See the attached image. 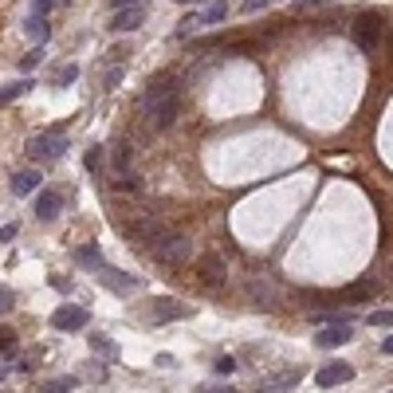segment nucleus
I'll return each instance as SVG.
<instances>
[{"label": "nucleus", "mask_w": 393, "mask_h": 393, "mask_svg": "<svg viewBox=\"0 0 393 393\" xmlns=\"http://www.w3.org/2000/svg\"><path fill=\"white\" fill-rule=\"evenodd\" d=\"M142 110H146L149 126L154 130H169L181 114V91H177L173 79H154L142 95Z\"/></svg>", "instance_id": "1"}, {"label": "nucleus", "mask_w": 393, "mask_h": 393, "mask_svg": "<svg viewBox=\"0 0 393 393\" xmlns=\"http://www.w3.org/2000/svg\"><path fill=\"white\" fill-rule=\"evenodd\" d=\"M149 252H154L157 264H166V267H181L193 255V240H189L185 232H177V228H166V232L157 236L154 244H149Z\"/></svg>", "instance_id": "2"}, {"label": "nucleus", "mask_w": 393, "mask_h": 393, "mask_svg": "<svg viewBox=\"0 0 393 393\" xmlns=\"http://www.w3.org/2000/svg\"><path fill=\"white\" fill-rule=\"evenodd\" d=\"M350 36H354V48L362 51V55H373V51L382 48V39H385V20H382V12H362V16L354 20Z\"/></svg>", "instance_id": "3"}, {"label": "nucleus", "mask_w": 393, "mask_h": 393, "mask_svg": "<svg viewBox=\"0 0 393 393\" xmlns=\"http://www.w3.org/2000/svg\"><path fill=\"white\" fill-rule=\"evenodd\" d=\"M118 228H122V236H130V240H142V244H154V240H157V236H161V232H166V220H161V216H157V213H149V208H142V213H138L134 216V220H122V225H118Z\"/></svg>", "instance_id": "4"}, {"label": "nucleus", "mask_w": 393, "mask_h": 393, "mask_svg": "<svg viewBox=\"0 0 393 393\" xmlns=\"http://www.w3.org/2000/svg\"><path fill=\"white\" fill-rule=\"evenodd\" d=\"M63 149H67V134L63 130H44V134H36L28 142L32 161H55V157H63Z\"/></svg>", "instance_id": "5"}, {"label": "nucleus", "mask_w": 393, "mask_h": 393, "mask_svg": "<svg viewBox=\"0 0 393 393\" xmlns=\"http://www.w3.org/2000/svg\"><path fill=\"white\" fill-rule=\"evenodd\" d=\"M95 275H98V284L107 287V291H114V295H130V291H138V279H134V275L118 272V267H110V264H98Z\"/></svg>", "instance_id": "6"}, {"label": "nucleus", "mask_w": 393, "mask_h": 393, "mask_svg": "<svg viewBox=\"0 0 393 393\" xmlns=\"http://www.w3.org/2000/svg\"><path fill=\"white\" fill-rule=\"evenodd\" d=\"M299 382H303V370L291 366V370H279V373H272V378H264V382L255 385V393H291Z\"/></svg>", "instance_id": "7"}, {"label": "nucleus", "mask_w": 393, "mask_h": 393, "mask_svg": "<svg viewBox=\"0 0 393 393\" xmlns=\"http://www.w3.org/2000/svg\"><path fill=\"white\" fill-rule=\"evenodd\" d=\"M154 323H177V319H193V307H185L181 299H154V311H149Z\"/></svg>", "instance_id": "8"}, {"label": "nucleus", "mask_w": 393, "mask_h": 393, "mask_svg": "<svg viewBox=\"0 0 393 393\" xmlns=\"http://www.w3.org/2000/svg\"><path fill=\"white\" fill-rule=\"evenodd\" d=\"M87 323H91V314L83 311V307H59V311L51 314V326H55V331H83Z\"/></svg>", "instance_id": "9"}, {"label": "nucleus", "mask_w": 393, "mask_h": 393, "mask_svg": "<svg viewBox=\"0 0 393 393\" xmlns=\"http://www.w3.org/2000/svg\"><path fill=\"white\" fill-rule=\"evenodd\" d=\"M314 382L323 385V389L346 385V382H354V366H346V362H331V366H323V370L314 373Z\"/></svg>", "instance_id": "10"}, {"label": "nucleus", "mask_w": 393, "mask_h": 393, "mask_svg": "<svg viewBox=\"0 0 393 393\" xmlns=\"http://www.w3.org/2000/svg\"><path fill=\"white\" fill-rule=\"evenodd\" d=\"M248 299H252L260 311H272V307L279 303V291H275L264 275H260V279H252V284H248Z\"/></svg>", "instance_id": "11"}, {"label": "nucleus", "mask_w": 393, "mask_h": 393, "mask_svg": "<svg viewBox=\"0 0 393 393\" xmlns=\"http://www.w3.org/2000/svg\"><path fill=\"white\" fill-rule=\"evenodd\" d=\"M350 338H354L350 326H323V331L314 334V346H319V350H338V346H346Z\"/></svg>", "instance_id": "12"}, {"label": "nucleus", "mask_w": 393, "mask_h": 393, "mask_svg": "<svg viewBox=\"0 0 393 393\" xmlns=\"http://www.w3.org/2000/svg\"><path fill=\"white\" fill-rule=\"evenodd\" d=\"M59 213H63V196H59L55 189H44V193L36 196V216L39 220H55Z\"/></svg>", "instance_id": "13"}, {"label": "nucleus", "mask_w": 393, "mask_h": 393, "mask_svg": "<svg viewBox=\"0 0 393 393\" xmlns=\"http://www.w3.org/2000/svg\"><path fill=\"white\" fill-rule=\"evenodd\" d=\"M142 20H146L142 4H138V8H118L114 20H110V28L114 32H134V28H142Z\"/></svg>", "instance_id": "14"}, {"label": "nucleus", "mask_w": 393, "mask_h": 393, "mask_svg": "<svg viewBox=\"0 0 393 393\" xmlns=\"http://www.w3.org/2000/svg\"><path fill=\"white\" fill-rule=\"evenodd\" d=\"M225 16H228V4H208L205 12L189 16L185 24H189V32H193V28H208V24H216V20H225Z\"/></svg>", "instance_id": "15"}, {"label": "nucleus", "mask_w": 393, "mask_h": 393, "mask_svg": "<svg viewBox=\"0 0 393 393\" xmlns=\"http://www.w3.org/2000/svg\"><path fill=\"white\" fill-rule=\"evenodd\" d=\"M36 189H39V173H36V169H20V173L12 177V193H16V196L36 193Z\"/></svg>", "instance_id": "16"}, {"label": "nucleus", "mask_w": 393, "mask_h": 393, "mask_svg": "<svg viewBox=\"0 0 393 393\" xmlns=\"http://www.w3.org/2000/svg\"><path fill=\"white\" fill-rule=\"evenodd\" d=\"M75 264L79 267H98V264H102V255H98L95 244H87V248H79V252H75Z\"/></svg>", "instance_id": "17"}, {"label": "nucleus", "mask_w": 393, "mask_h": 393, "mask_svg": "<svg viewBox=\"0 0 393 393\" xmlns=\"http://www.w3.org/2000/svg\"><path fill=\"white\" fill-rule=\"evenodd\" d=\"M75 79H79V67L75 63H63V67L51 75V87H67V83H75Z\"/></svg>", "instance_id": "18"}, {"label": "nucleus", "mask_w": 393, "mask_h": 393, "mask_svg": "<svg viewBox=\"0 0 393 393\" xmlns=\"http://www.w3.org/2000/svg\"><path fill=\"white\" fill-rule=\"evenodd\" d=\"M91 350H95V354H102V358H118V346L110 342L107 334H95V338H91Z\"/></svg>", "instance_id": "19"}, {"label": "nucleus", "mask_w": 393, "mask_h": 393, "mask_svg": "<svg viewBox=\"0 0 393 393\" xmlns=\"http://www.w3.org/2000/svg\"><path fill=\"white\" fill-rule=\"evenodd\" d=\"M122 75H126V71H122V63H110V67L102 71V91H114L118 83H122Z\"/></svg>", "instance_id": "20"}, {"label": "nucleus", "mask_w": 393, "mask_h": 393, "mask_svg": "<svg viewBox=\"0 0 393 393\" xmlns=\"http://www.w3.org/2000/svg\"><path fill=\"white\" fill-rule=\"evenodd\" d=\"M28 87H32V83H8V87H0V107H8L12 98H20Z\"/></svg>", "instance_id": "21"}, {"label": "nucleus", "mask_w": 393, "mask_h": 393, "mask_svg": "<svg viewBox=\"0 0 393 393\" xmlns=\"http://www.w3.org/2000/svg\"><path fill=\"white\" fill-rule=\"evenodd\" d=\"M75 389V378H55V382L39 385V393H71Z\"/></svg>", "instance_id": "22"}, {"label": "nucleus", "mask_w": 393, "mask_h": 393, "mask_svg": "<svg viewBox=\"0 0 393 393\" xmlns=\"http://www.w3.org/2000/svg\"><path fill=\"white\" fill-rule=\"evenodd\" d=\"M28 36L44 44V39H48V20H44V16H32L28 20Z\"/></svg>", "instance_id": "23"}, {"label": "nucleus", "mask_w": 393, "mask_h": 393, "mask_svg": "<svg viewBox=\"0 0 393 393\" xmlns=\"http://www.w3.org/2000/svg\"><path fill=\"white\" fill-rule=\"evenodd\" d=\"M12 350H16V334L8 326H0V354H12Z\"/></svg>", "instance_id": "24"}, {"label": "nucleus", "mask_w": 393, "mask_h": 393, "mask_svg": "<svg viewBox=\"0 0 393 393\" xmlns=\"http://www.w3.org/2000/svg\"><path fill=\"white\" fill-rule=\"evenodd\" d=\"M366 323H370V326H393V311H373Z\"/></svg>", "instance_id": "25"}, {"label": "nucleus", "mask_w": 393, "mask_h": 393, "mask_svg": "<svg viewBox=\"0 0 393 393\" xmlns=\"http://www.w3.org/2000/svg\"><path fill=\"white\" fill-rule=\"evenodd\" d=\"M12 303H16V295H12L8 287H0V314H4V311H12Z\"/></svg>", "instance_id": "26"}, {"label": "nucleus", "mask_w": 393, "mask_h": 393, "mask_svg": "<svg viewBox=\"0 0 393 393\" xmlns=\"http://www.w3.org/2000/svg\"><path fill=\"white\" fill-rule=\"evenodd\" d=\"M98 157H102V146H91L87 149V169H91V173L98 169Z\"/></svg>", "instance_id": "27"}, {"label": "nucleus", "mask_w": 393, "mask_h": 393, "mask_svg": "<svg viewBox=\"0 0 393 393\" xmlns=\"http://www.w3.org/2000/svg\"><path fill=\"white\" fill-rule=\"evenodd\" d=\"M213 370H216V373H220V378H228V373H232V370H236V362H232V358H220V362H216V366H213Z\"/></svg>", "instance_id": "28"}, {"label": "nucleus", "mask_w": 393, "mask_h": 393, "mask_svg": "<svg viewBox=\"0 0 393 393\" xmlns=\"http://www.w3.org/2000/svg\"><path fill=\"white\" fill-rule=\"evenodd\" d=\"M51 4H55V0H32V12H36V16H48Z\"/></svg>", "instance_id": "29"}, {"label": "nucleus", "mask_w": 393, "mask_h": 393, "mask_svg": "<svg viewBox=\"0 0 393 393\" xmlns=\"http://www.w3.org/2000/svg\"><path fill=\"white\" fill-rule=\"evenodd\" d=\"M138 4H146V0H110V8H138Z\"/></svg>", "instance_id": "30"}, {"label": "nucleus", "mask_w": 393, "mask_h": 393, "mask_svg": "<svg viewBox=\"0 0 393 393\" xmlns=\"http://www.w3.org/2000/svg\"><path fill=\"white\" fill-rule=\"evenodd\" d=\"M196 393H236V389H232V385H201Z\"/></svg>", "instance_id": "31"}, {"label": "nucleus", "mask_w": 393, "mask_h": 393, "mask_svg": "<svg viewBox=\"0 0 393 393\" xmlns=\"http://www.w3.org/2000/svg\"><path fill=\"white\" fill-rule=\"evenodd\" d=\"M39 55H44V51H32V55H24V71H32L39 63Z\"/></svg>", "instance_id": "32"}, {"label": "nucleus", "mask_w": 393, "mask_h": 393, "mask_svg": "<svg viewBox=\"0 0 393 393\" xmlns=\"http://www.w3.org/2000/svg\"><path fill=\"white\" fill-rule=\"evenodd\" d=\"M264 4H272V0H244V12H255V8H264Z\"/></svg>", "instance_id": "33"}, {"label": "nucleus", "mask_w": 393, "mask_h": 393, "mask_svg": "<svg viewBox=\"0 0 393 393\" xmlns=\"http://www.w3.org/2000/svg\"><path fill=\"white\" fill-rule=\"evenodd\" d=\"M12 236H16V225H4V228H0V240H4V244H8Z\"/></svg>", "instance_id": "34"}, {"label": "nucleus", "mask_w": 393, "mask_h": 393, "mask_svg": "<svg viewBox=\"0 0 393 393\" xmlns=\"http://www.w3.org/2000/svg\"><path fill=\"white\" fill-rule=\"evenodd\" d=\"M382 354H393V334H389V338H382Z\"/></svg>", "instance_id": "35"}, {"label": "nucleus", "mask_w": 393, "mask_h": 393, "mask_svg": "<svg viewBox=\"0 0 393 393\" xmlns=\"http://www.w3.org/2000/svg\"><path fill=\"white\" fill-rule=\"evenodd\" d=\"M4 378H8V370H4V366H0V382H4Z\"/></svg>", "instance_id": "36"}, {"label": "nucleus", "mask_w": 393, "mask_h": 393, "mask_svg": "<svg viewBox=\"0 0 393 393\" xmlns=\"http://www.w3.org/2000/svg\"><path fill=\"white\" fill-rule=\"evenodd\" d=\"M389 55H393V28H389Z\"/></svg>", "instance_id": "37"}, {"label": "nucleus", "mask_w": 393, "mask_h": 393, "mask_svg": "<svg viewBox=\"0 0 393 393\" xmlns=\"http://www.w3.org/2000/svg\"><path fill=\"white\" fill-rule=\"evenodd\" d=\"M181 4H185V0H181Z\"/></svg>", "instance_id": "38"}]
</instances>
